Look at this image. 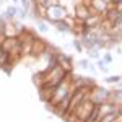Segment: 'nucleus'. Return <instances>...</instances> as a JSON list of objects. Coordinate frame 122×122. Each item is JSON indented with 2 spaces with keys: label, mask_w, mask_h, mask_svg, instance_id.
Returning a JSON list of instances; mask_svg holds the SVG:
<instances>
[{
  "label": "nucleus",
  "mask_w": 122,
  "mask_h": 122,
  "mask_svg": "<svg viewBox=\"0 0 122 122\" xmlns=\"http://www.w3.org/2000/svg\"><path fill=\"white\" fill-rule=\"evenodd\" d=\"M46 15L49 20H52V21H62V20L67 18V10L64 7H60V5H54V7H51V8L46 10Z\"/></svg>",
  "instance_id": "1"
},
{
  "label": "nucleus",
  "mask_w": 122,
  "mask_h": 122,
  "mask_svg": "<svg viewBox=\"0 0 122 122\" xmlns=\"http://www.w3.org/2000/svg\"><path fill=\"white\" fill-rule=\"evenodd\" d=\"M109 96V93L107 91H104V90H96V91H93L91 93V96H88L91 101H93L94 104H103L104 99Z\"/></svg>",
  "instance_id": "2"
},
{
  "label": "nucleus",
  "mask_w": 122,
  "mask_h": 122,
  "mask_svg": "<svg viewBox=\"0 0 122 122\" xmlns=\"http://www.w3.org/2000/svg\"><path fill=\"white\" fill-rule=\"evenodd\" d=\"M90 15H91V10H90V7H86V5H83V3L76 5V18H78V20L85 21V20L88 18Z\"/></svg>",
  "instance_id": "3"
},
{
  "label": "nucleus",
  "mask_w": 122,
  "mask_h": 122,
  "mask_svg": "<svg viewBox=\"0 0 122 122\" xmlns=\"http://www.w3.org/2000/svg\"><path fill=\"white\" fill-rule=\"evenodd\" d=\"M44 49H46V44L41 39H34L33 44H31V54L33 56H39V54L44 52Z\"/></svg>",
  "instance_id": "4"
},
{
  "label": "nucleus",
  "mask_w": 122,
  "mask_h": 122,
  "mask_svg": "<svg viewBox=\"0 0 122 122\" xmlns=\"http://www.w3.org/2000/svg\"><path fill=\"white\" fill-rule=\"evenodd\" d=\"M101 18H103V15H94V16H91V15H90V16L85 20L83 23L88 26V28H90V26H98V25H99V21H101Z\"/></svg>",
  "instance_id": "5"
},
{
  "label": "nucleus",
  "mask_w": 122,
  "mask_h": 122,
  "mask_svg": "<svg viewBox=\"0 0 122 122\" xmlns=\"http://www.w3.org/2000/svg\"><path fill=\"white\" fill-rule=\"evenodd\" d=\"M59 65L62 67V68L65 70L67 73H70V70H72V65H70L68 59H64V56H59Z\"/></svg>",
  "instance_id": "6"
},
{
  "label": "nucleus",
  "mask_w": 122,
  "mask_h": 122,
  "mask_svg": "<svg viewBox=\"0 0 122 122\" xmlns=\"http://www.w3.org/2000/svg\"><path fill=\"white\" fill-rule=\"evenodd\" d=\"M38 3L44 10H47V8H51V7H54V5H59V0H38Z\"/></svg>",
  "instance_id": "7"
},
{
  "label": "nucleus",
  "mask_w": 122,
  "mask_h": 122,
  "mask_svg": "<svg viewBox=\"0 0 122 122\" xmlns=\"http://www.w3.org/2000/svg\"><path fill=\"white\" fill-rule=\"evenodd\" d=\"M116 117H117V111H114V112H109V114H106V116H103V117L99 119V122H114V121H116Z\"/></svg>",
  "instance_id": "8"
}]
</instances>
